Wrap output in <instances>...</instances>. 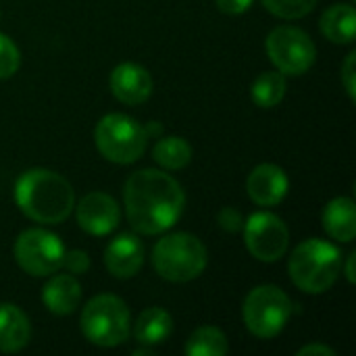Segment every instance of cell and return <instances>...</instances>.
<instances>
[{
    "label": "cell",
    "instance_id": "3957f363",
    "mask_svg": "<svg viewBox=\"0 0 356 356\" xmlns=\"http://www.w3.org/2000/svg\"><path fill=\"white\" fill-rule=\"evenodd\" d=\"M342 271V252L319 238L298 244L290 257L288 273L294 286L307 294L327 292Z\"/></svg>",
    "mask_w": 356,
    "mask_h": 356
},
{
    "label": "cell",
    "instance_id": "d6986e66",
    "mask_svg": "<svg viewBox=\"0 0 356 356\" xmlns=\"http://www.w3.org/2000/svg\"><path fill=\"white\" fill-rule=\"evenodd\" d=\"M321 33L334 44H353L356 31V13L353 4H332L319 21Z\"/></svg>",
    "mask_w": 356,
    "mask_h": 356
},
{
    "label": "cell",
    "instance_id": "f546056e",
    "mask_svg": "<svg viewBox=\"0 0 356 356\" xmlns=\"http://www.w3.org/2000/svg\"><path fill=\"white\" fill-rule=\"evenodd\" d=\"M355 259H356V252H353V254L348 257V263H346V271H344V273H346V280H348L350 284L355 282Z\"/></svg>",
    "mask_w": 356,
    "mask_h": 356
},
{
    "label": "cell",
    "instance_id": "9a60e30c",
    "mask_svg": "<svg viewBox=\"0 0 356 356\" xmlns=\"http://www.w3.org/2000/svg\"><path fill=\"white\" fill-rule=\"evenodd\" d=\"M42 300L52 315H71L81 302V286L71 273H52V277L42 288Z\"/></svg>",
    "mask_w": 356,
    "mask_h": 356
},
{
    "label": "cell",
    "instance_id": "52a82bcc",
    "mask_svg": "<svg viewBox=\"0 0 356 356\" xmlns=\"http://www.w3.org/2000/svg\"><path fill=\"white\" fill-rule=\"evenodd\" d=\"M244 323L248 332L261 340H271L292 317V300L277 286H259L244 300Z\"/></svg>",
    "mask_w": 356,
    "mask_h": 356
},
{
    "label": "cell",
    "instance_id": "8fae6325",
    "mask_svg": "<svg viewBox=\"0 0 356 356\" xmlns=\"http://www.w3.org/2000/svg\"><path fill=\"white\" fill-rule=\"evenodd\" d=\"M75 217L86 234L106 236L117 229L121 219V209L113 196L104 192H90L79 200L75 209Z\"/></svg>",
    "mask_w": 356,
    "mask_h": 356
},
{
    "label": "cell",
    "instance_id": "9c48e42d",
    "mask_svg": "<svg viewBox=\"0 0 356 356\" xmlns=\"http://www.w3.org/2000/svg\"><path fill=\"white\" fill-rule=\"evenodd\" d=\"M65 246L58 236L46 229H27L19 234L15 242V261L17 265L33 275L46 277L63 269Z\"/></svg>",
    "mask_w": 356,
    "mask_h": 356
},
{
    "label": "cell",
    "instance_id": "7c38bea8",
    "mask_svg": "<svg viewBox=\"0 0 356 356\" xmlns=\"http://www.w3.org/2000/svg\"><path fill=\"white\" fill-rule=\"evenodd\" d=\"M111 92L123 104H142L152 94V75L138 63H121L111 73Z\"/></svg>",
    "mask_w": 356,
    "mask_h": 356
},
{
    "label": "cell",
    "instance_id": "4316f807",
    "mask_svg": "<svg viewBox=\"0 0 356 356\" xmlns=\"http://www.w3.org/2000/svg\"><path fill=\"white\" fill-rule=\"evenodd\" d=\"M355 60H356V52L353 50L348 56H346V60H344V65H342V83H344V90L348 92V98L350 100H355L356 98V92H355Z\"/></svg>",
    "mask_w": 356,
    "mask_h": 356
},
{
    "label": "cell",
    "instance_id": "cb8c5ba5",
    "mask_svg": "<svg viewBox=\"0 0 356 356\" xmlns=\"http://www.w3.org/2000/svg\"><path fill=\"white\" fill-rule=\"evenodd\" d=\"M21 65V54L19 48L15 46V42L0 33V79H8L17 73Z\"/></svg>",
    "mask_w": 356,
    "mask_h": 356
},
{
    "label": "cell",
    "instance_id": "7a4b0ae2",
    "mask_svg": "<svg viewBox=\"0 0 356 356\" xmlns=\"http://www.w3.org/2000/svg\"><path fill=\"white\" fill-rule=\"evenodd\" d=\"M15 202L31 221L63 223L75 207L71 184L50 169H29L15 184Z\"/></svg>",
    "mask_w": 356,
    "mask_h": 356
},
{
    "label": "cell",
    "instance_id": "ffe728a7",
    "mask_svg": "<svg viewBox=\"0 0 356 356\" xmlns=\"http://www.w3.org/2000/svg\"><path fill=\"white\" fill-rule=\"evenodd\" d=\"M152 159L167 171H177L190 165L192 161V146L179 138V136H171V138H159V142L152 148Z\"/></svg>",
    "mask_w": 356,
    "mask_h": 356
},
{
    "label": "cell",
    "instance_id": "30bf717a",
    "mask_svg": "<svg viewBox=\"0 0 356 356\" xmlns=\"http://www.w3.org/2000/svg\"><path fill=\"white\" fill-rule=\"evenodd\" d=\"M242 227L246 248L254 259L263 263H275L286 254L290 246V232L277 215L254 213Z\"/></svg>",
    "mask_w": 356,
    "mask_h": 356
},
{
    "label": "cell",
    "instance_id": "5bb4252c",
    "mask_svg": "<svg viewBox=\"0 0 356 356\" xmlns=\"http://www.w3.org/2000/svg\"><path fill=\"white\" fill-rule=\"evenodd\" d=\"M104 265L117 280L134 277L144 265V246L134 234H119L104 250Z\"/></svg>",
    "mask_w": 356,
    "mask_h": 356
},
{
    "label": "cell",
    "instance_id": "603a6c76",
    "mask_svg": "<svg viewBox=\"0 0 356 356\" xmlns=\"http://www.w3.org/2000/svg\"><path fill=\"white\" fill-rule=\"evenodd\" d=\"M263 6L280 19H302L315 6L317 0H261Z\"/></svg>",
    "mask_w": 356,
    "mask_h": 356
},
{
    "label": "cell",
    "instance_id": "8992f818",
    "mask_svg": "<svg viewBox=\"0 0 356 356\" xmlns=\"http://www.w3.org/2000/svg\"><path fill=\"white\" fill-rule=\"evenodd\" d=\"M98 152L117 165H131L142 159L148 136L144 125L123 113L104 115L94 131Z\"/></svg>",
    "mask_w": 356,
    "mask_h": 356
},
{
    "label": "cell",
    "instance_id": "277c9868",
    "mask_svg": "<svg viewBox=\"0 0 356 356\" xmlns=\"http://www.w3.org/2000/svg\"><path fill=\"white\" fill-rule=\"evenodd\" d=\"M209 263L204 244L186 232L169 234L156 242L152 250V265L156 273L175 284H186L196 280Z\"/></svg>",
    "mask_w": 356,
    "mask_h": 356
},
{
    "label": "cell",
    "instance_id": "4dcf8cb0",
    "mask_svg": "<svg viewBox=\"0 0 356 356\" xmlns=\"http://www.w3.org/2000/svg\"><path fill=\"white\" fill-rule=\"evenodd\" d=\"M144 129H146V136H148V140H150L152 136H161V134H163V127H161L156 121H152V123L144 125Z\"/></svg>",
    "mask_w": 356,
    "mask_h": 356
},
{
    "label": "cell",
    "instance_id": "e0dca14e",
    "mask_svg": "<svg viewBox=\"0 0 356 356\" xmlns=\"http://www.w3.org/2000/svg\"><path fill=\"white\" fill-rule=\"evenodd\" d=\"M31 338L27 315L15 305H0V353H19Z\"/></svg>",
    "mask_w": 356,
    "mask_h": 356
},
{
    "label": "cell",
    "instance_id": "ac0fdd59",
    "mask_svg": "<svg viewBox=\"0 0 356 356\" xmlns=\"http://www.w3.org/2000/svg\"><path fill=\"white\" fill-rule=\"evenodd\" d=\"M173 334V319L165 309L150 307L140 313L134 325V338L142 346H156L163 344Z\"/></svg>",
    "mask_w": 356,
    "mask_h": 356
},
{
    "label": "cell",
    "instance_id": "5b68a950",
    "mask_svg": "<svg viewBox=\"0 0 356 356\" xmlns=\"http://www.w3.org/2000/svg\"><path fill=\"white\" fill-rule=\"evenodd\" d=\"M129 309L113 294L94 296L81 313V332L100 348H115L129 338Z\"/></svg>",
    "mask_w": 356,
    "mask_h": 356
},
{
    "label": "cell",
    "instance_id": "4fadbf2b",
    "mask_svg": "<svg viewBox=\"0 0 356 356\" xmlns=\"http://www.w3.org/2000/svg\"><path fill=\"white\" fill-rule=\"evenodd\" d=\"M288 188H290L288 175L284 173L282 167H277L273 163H263V165L254 167L246 181L248 196L259 207L280 204L286 198Z\"/></svg>",
    "mask_w": 356,
    "mask_h": 356
},
{
    "label": "cell",
    "instance_id": "44dd1931",
    "mask_svg": "<svg viewBox=\"0 0 356 356\" xmlns=\"http://www.w3.org/2000/svg\"><path fill=\"white\" fill-rule=\"evenodd\" d=\"M286 96V75L280 71H265L261 73L250 88V98L261 108L277 106Z\"/></svg>",
    "mask_w": 356,
    "mask_h": 356
},
{
    "label": "cell",
    "instance_id": "ba28073f",
    "mask_svg": "<svg viewBox=\"0 0 356 356\" xmlns=\"http://www.w3.org/2000/svg\"><path fill=\"white\" fill-rule=\"evenodd\" d=\"M265 48L269 60L284 75H302L315 65L317 58V48L311 35L292 25H280L269 31Z\"/></svg>",
    "mask_w": 356,
    "mask_h": 356
},
{
    "label": "cell",
    "instance_id": "d4e9b609",
    "mask_svg": "<svg viewBox=\"0 0 356 356\" xmlns=\"http://www.w3.org/2000/svg\"><path fill=\"white\" fill-rule=\"evenodd\" d=\"M63 267L71 273V275H79L86 273L90 269V257L83 250H65V259H63Z\"/></svg>",
    "mask_w": 356,
    "mask_h": 356
},
{
    "label": "cell",
    "instance_id": "6da1fadb",
    "mask_svg": "<svg viewBox=\"0 0 356 356\" xmlns=\"http://www.w3.org/2000/svg\"><path fill=\"white\" fill-rule=\"evenodd\" d=\"M123 200L129 225L144 236L171 229L186 207V194L179 181L159 169L134 171L125 181Z\"/></svg>",
    "mask_w": 356,
    "mask_h": 356
},
{
    "label": "cell",
    "instance_id": "7402d4cb",
    "mask_svg": "<svg viewBox=\"0 0 356 356\" xmlns=\"http://www.w3.org/2000/svg\"><path fill=\"white\" fill-rule=\"evenodd\" d=\"M229 350L227 338L219 327H198L186 342L184 353L188 356H225Z\"/></svg>",
    "mask_w": 356,
    "mask_h": 356
},
{
    "label": "cell",
    "instance_id": "2e32d148",
    "mask_svg": "<svg viewBox=\"0 0 356 356\" xmlns=\"http://www.w3.org/2000/svg\"><path fill=\"white\" fill-rule=\"evenodd\" d=\"M321 221L330 238L338 242H353L356 236L355 200L346 196L330 200L323 209Z\"/></svg>",
    "mask_w": 356,
    "mask_h": 356
},
{
    "label": "cell",
    "instance_id": "484cf974",
    "mask_svg": "<svg viewBox=\"0 0 356 356\" xmlns=\"http://www.w3.org/2000/svg\"><path fill=\"white\" fill-rule=\"evenodd\" d=\"M217 221H219L221 229H225V232H229V234L240 232V229H242V225H244V221H242V213H240V211H236L234 207H225V209L217 215Z\"/></svg>",
    "mask_w": 356,
    "mask_h": 356
},
{
    "label": "cell",
    "instance_id": "f1b7e54d",
    "mask_svg": "<svg viewBox=\"0 0 356 356\" xmlns=\"http://www.w3.org/2000/svg\"><path fill=\"white\" fill-rule=\"evenodd\" d=\"M296 355L298 356H336V353H334L330 346H323V344H309V346H302Z\"/></svg>",
    "mask_w": 356,
    "mask_h": 356
},
{
    "label": "cell",
    "instance_id": "83f0119b",
    "mask_svg": "<svg viewBox=\"0 0 356 356\" xmlns=\"http://www.w3.org/2000/svg\"><path fill=\"white\" fill-rule=\"evenodd\" d=\"M215 2H217L219 10L225 15H242L252 6L254 0H215Z\"/></svg>",
    "mask_w": 356,
    "mask_h": 356
}]
</instances>
